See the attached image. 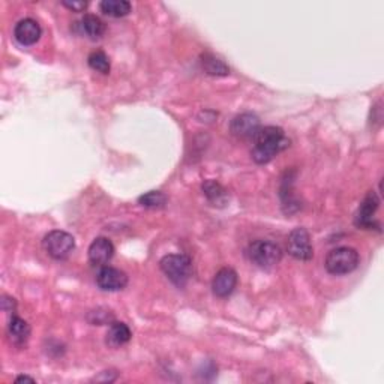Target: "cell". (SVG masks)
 Listing matches in <instances>:
<instances>
[{
	"mask_svg": "<svg viewBox=\"0 0 384 384\" xmlns=\"http://www.w3.org/2000/svg\"><path fill=\"white\" fill-rule=\"evenodd\" d=\"M200 59H202L200 62H202V66L206 71V74L213 77H225L230 74L229 65H227L224 60L213 56L212 53H203Z\"/></svg>",
	"mask_w": 384,
	"mask_h": 384,
	"instance_id": "16",
	"label": "cell"
},
{
	"mask_svg": "<svg viewBox=\"0 0 384 384\" xmlns=\"http://www.w3.org/2000/svg\"><path fill=\"white\" fill-rule=\"evenodd\" d=\"M260 128V119L252 113H242V115L236 116L230 124L231 134L239 138H254Z\"/></svg>",
	"mask_w": 384,
	"mask_h": 384,
	"instance_id": "8",
	"label": "cell"
},
{
	"mask_svg": "<svg viewBox=\"0 0 384 384\" xmlns=\"http://www.w3.org/2000/svg\"><path fill=\"white\" fill-rule=\"evenodd\" d=\"M62 5L74 12H83L87 8V2H68V0H64Z\"/></svg>",
	"mask_w": 384,
	"mask_h": 384,
	"instance_id": "21",
	"label": "cell"
},
{
	"mask_svg": "<svg viewBox=\"0 0 384 384\" xmlns=\"http://www.w3.org/2000/svg\"><path fill=\"white\" fill-rule=\"evenodd\" d=\"M42 35V29L37 20L23 19L15 24L14 37L21 46H33L37 44Z\"/></svg>",
	"mask_w": 384,
	"mask_h": 384,
	"instance_id": "10",
	"label": "cell"
},
{
	"mask_svg": "<svg viewBox=\"0 0 384 384\" xmlns=\"http://www.w3.org/2000/svg\"><path fill=\"white\" fill-rule=\"evenodd\" d=\"M87 64H89V66L93 69V71L101 73L104 75H107L111 69L108 56L101 50L90 53L89 57H87Z\"/></svg>",
	"mask_w": 384,
	"mask_h": 384,
	"instance_id": "18",
	"label": "cell"
},
{
	"mask_svg": "<svg viewBox=\"0 0 384 384\" xmlns=\"http://www.w3.org/2000/svg\"><path fill=\"white\" fill-rule=\"evenodd\" d=\"M96 284L102 291H120L128 285V275L117 267L102 266L96 275Z\"/></svg>",
	"mask_w": 384,
	"mask_h": 384,
	"instance_id": "7",
	"label": "cell"
},
{
	"mask_svg": "<svg viewBox=\"0 0 384 384\" xmlns=\"http://www.w3.org/2000/svg\"><path fill=\"white\" fill-rule=\"evenodd\" d=\"M287 251L293 258L300 261H309L314 257V248L311 236L307 229H294L287 239Z\"/></svg>",
	"mask_w": 384,
	"mask_h": 384,
	"instance_id": "6",
	"label": "cell"
},
{
	"mask_svg": "<svg viewBox=\"0 0 384 384\" xmlns=\"http://www.w3.org/2000/svg\"><path fill=\"white\" fill-rule=\"evenodd\" d=\"M252 140H254V146H252L251 156L257 164H267L278 153L290 147V140L287 138L284 129L279 126L260 128Z\"/></svg>",
	"mask_w": 384,
	"mask_h": 384,
	"instance_id": "1",
	"label": "cell"
},
{
	"mask_svg": "<svg viewBox=\"0 0 384 384\" xmlns=\"http://www.w3.org/2000/svg\"><path fill=\"white\" fill-rule=\"evenodd\" d=\"M77 28L78 32L90 39H99L107 30L106 23L93 14H86L83 19L77 23Z\"/></svg>",
	"mask_w": 384,
	"mask_h": 384,
	"instance_id": "13",
	"label": "cell"
},
{
	"mask_svg": "<svg viewBox=\"0 0 384 384\" xmlns=\"http://www.w3.org/2000/svg\"><path fill=\"white\" fill-rule=\"evenodd\" d=\"M42 248L51 258L66 260L75 249V239L68 231L55 230L46 234L42 240Z\"/></svg>",
	"mask_w": 384,
	"mask_h": 384,
	"instance_id": "5",
	"label": "cell"
},
{
	"mask_svg": "<svg viewBox=\"0 0 384 384\" xmlns=\"http://www.w3.org/2000/svg\"><path fill=\"white\" fill-rule=\"evenodd\" d=\"M101 11L113 17V19H120V17H125L133 10V5L128 0H104L99 3Z\"/></svg>",
	"mask_w": 384,
	"mask_h": 384,
	"instance_id": "17",
	"label": "cell"
},
{
	"mask_svg": "<svg viewBox=\"0 0 384 384\" xmlns=\"http://www.w3.org/2000/svg\"><path fill=\"white\" fill-rule=\"evenodd\" d=\"M138 203L147 209H160L167 203V195L161 191H149L138 198Z\"/></svg>",
	"mask_w": 384,
	"mask_h": 384,
	"instance_id": "20",
	"label": "cell"
},
{
	"mask_svg": "<svg viewBox=\"0 0 384 384\" xmlns=\"http://www.w3.org/2000/svg\"><path fill=\"white\" fill-rule=\"evenodd\" d=\"M23 381H29V383H35V378L29 377V375H20V377L15 378V383H23Z\"/></svg>",
	"mask_w": 384,
	"mask_h": 384,
	"instance_id": "22",
	"label": "cell"
},
{
	"mask_svg": "<svg viewBox=\"0 0 384 384\" xmlns=\"http://www.w3.org/2000/svg\"><path fill=\"white\" fill-rule=\"evenodd\" d=\"M202 188H203L204 195L209 198V202H212V203H224L225 202L227 192L218 182L206 180Z\"/></svg>",
	"mask_w": 384,
	"mask_h": 384,
	"instance_id": "19",
	"label": "cell"
},
{
	"mask_svg": "<svg viewBox=\"0 0 384 384\" xmlns=\"http://www.w3.org/2000/svg\"><path fill=\"white\" fill-rule=\"evenodd\" d=\"M378 204H380V200H378L377 194H375L374 191L369 192V194L365 197V200L359 207V211H357V213H356V218H354L356 227H359V229H372L374 213L377 212Z\"/></svg>",
	"mask_w": 384,
	"mask_h": 384,
	"instance_id": "12",
	"label": "cell"
},
{
	"mask_svg": "<svg viewBox=\"0 0 384 384\" xmlns=\"http://www.w3.org/2000/svg\"><path fill=\"white\" fill-rule=\"evenodd\" d=\"M8 336H10L11 343L17 347H23L28 344L30 338V326L28 321L20 317H12L8 325Z\"/></svg>",
	"mask_w": 384,
	"mask_h": 384,
	"instance_id": "14",
	"label": "cell"
},
{
	"mask_svg": "<svg viewBox=\"0 0 384 384\" xmlns=\"http://www.w3.org/2000/svg\"><path fill=\"white\" fill-rule=\"evenodd\" d=\"M160 267L162 273L179 288H183L189 282L192 270H194L192 260L185 254H169L162 257L160 261Z\"/></svg>",
	"mask_w": 384,
	"mask_h": 384,
	"instance_id": "3",
	"label": "cell"
},
{
	"mask_svg": "<svg viewBox=\"0 0 384 384\" xmlns=\"http://www.w3.org/2000/svg\"><path fill=\"white\" fill-rule=\"evenodd\" d=\"M115 256V245L107 238H96L89 247V261L93 266H106Z\"/></svg>",
	"mask_w": 384,
	"mask_h": 384,
	"instance_id": "11",
	"label": "cell"
},
{
	"mask_svg": "<svg viewBox=\"0 0 384 384\" xmlns=\"http://www.w3.org/2000/svg\"><path fill=\"white\" fill-rule=\"evenodd\" d=\"M133 338V332L128 327L125 323H111V326L107 330L106 335V344L111 348H119L131 341Z\"/></svg>",
	"mask_w": 384,
	"mask_h": 384,
	"instance_id": "15",
	"label": "cell"
},
{
	"mask_svg": "<svg viewBox=\"0 0 384 384\" xmlns=\"http://www.w3.org/2000/svg\"><path fill=\"white\" fill-rule=\"evenodd\" d=\"M247 256L252 265L260 269H273L282 260V249L272 240L258 239L249 243L247 249Z\"/></svg>",
	"mask_w": 384,
	"mask_h": 384,
	"instance_id": "2",
	"label": "cell"
},
{
	"mask_svg": "<svg viewBox=\"0 0 384 384\" xmlns=\"http://www.w3.org/2000/svg\"><path fill=\"white\" fill-rule=\"evenodd\" d=\"M359 252L354 248L339 247L329 252L325 260V267L330 275H348L354 272L359 266Z\"/></svg>",
	"mask_w": 384,
	"mask_h": 384,
	"instance_id": "4",
	"label": "cell"
},
{
	"mask_svg": "<svg viewBox=\"0 0 384 384\" xmlns=\"http://www.w3.org/2000/svg\"><path fill=\"white\" fill-rule=\"evenodd\" d=\"M238 285V273L231 267H222L220 272H216L212 281V291L216 298L225 299L236 290Z\"/></svg>",
	"mask_w": 384,
	"mask_h": 384,
	"instance_id": "9",
	"label": "cell"
}]
</instances>
